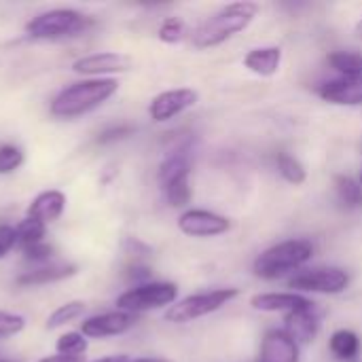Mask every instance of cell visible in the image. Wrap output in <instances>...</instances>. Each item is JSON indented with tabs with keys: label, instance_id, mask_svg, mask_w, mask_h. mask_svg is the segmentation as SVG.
Here are the masks:
<instances>
[{
	"label": "cell",
	"instance_id": "cell-1",
	"mask_svg": "<svg viewBox=\"0 0 362 362\" xmlns=\"http://www.w3.org/2000/svg\"><path fill=\"white\" fill-rule=\"evenodd\" d=\"M261 6L250 0H240L221 6L216 13L206 17L191 34V42L195 49H212L229 38L242 34L250 28V23L257 19Z\"/></svg>",
	"mask_w": 362,
	"mask_h": 362
},
{
	"label": "cell",
	"instance_id": "cell-2",
	"mask_svg": "<svg viewBox=\"0 0 362 362\" xmlns=\"http://www.w3.org/2000/svg\"><path fill=\"white\" fill-rule=\"evenodd\" d=\"M117 91H119L117 78H83L59 89L49 104V112L51 117L62 119V121L78 119L100 108Z\"/></svg>",
	"mask_w": 362,
	"mask_h": 362
},
{
	"label": "cell",
	"instance_id": "cell-3",
	"mask_svg": "<svg viewBox=\"0 0 362 362\" xmlns=\"http://www.w3.org/2000/svg\"><path fill=\"white\" fill-rule=\"evenodd\" d=\"M312 257H314V244L310 240L303 238L284 240L263 250L255 259L252 272L261 280H278L286 274L301 269L305 263L312 261Z\"/></svg>",
	"mask_w": 362,
	"mask_h": 362
},
{
	"label": "cell",
	"instance_id": "cell-4",
	"mask_svg": "<svg viewBox=\"0 0 362 362\" xmlns=\"http://www.w3.org/2000/svg\"><path fill=\"white\" fill-rule=\"evenodd\" d=\"M93 23V17L76 8H51L32 17L25 23V34L32 40H64L85 34Z\"/></svg>",
	"mask_w": 362,
	"mask_h": 362
},
{
	"label": "cell",
	"instance_id": "cell-5",
	"mask_svg": "<svg viewBox=\"0 0 362 362\" xmlns=\"http://www.w3.org/2000/svg\"><path fill=\"white\" fill-rule=\"evenodd\" d=\"M240 297V291L233 286L227 288H212L206 293H195L189 295L180 301H176L172 308L165 310V320L172 325H187L193 320H199L204 316H210L231 303L233 299Z\"/></svg>",
	"mask_w": 362,
	"mask_h": 362
},
{
	"label": "cell",
	"instance_id": "cell-6",
	"mask_svg": "<svg viewBox=\"0 0 362 362\" xmlns=\"http://www.w3.org/2000/svg\"><path fill=\"white\" fill-rule=\"evenodd\" d=\"M178 299V286L174 282H144L127 288L117 297V310L127 314H144L161 308H172Z\"/></svg>",
	"mask_w": 362,
	"mask_h": 362
},
{
	"label": "cell",
	"instance_id": "cell-7",
	"mask_svg": "<svg viewBox=\"0 0 362 362\" xmlns=\"http://www.w3.org/2000/svg\"><path fill=\"white\" fill-rule=\"evenodd\" d=\"M350 286V276L341 267H318L299 272L288 278L293 293H316V295H341Z\"/></svg>",
	"mask_w": 362,
	"mask_h": 362
},
{
	"label": "cell",
	"instance_id": "cell-8",
	"mask_svg": "<svg viewBox=\"0 0 362 362\" xmlns=\"http://www.w3.org/2000/svg\"><path fill=\"white\" fill-rule=\"evenodd\" d=\"M134 59L121 51H98L83 55L72 62V72L87 78H112V74H123L132 70Z\"/></svg>",
	"mask_w": 362,
	"mask_h": 362
},
{
	"label": "cell",
	"instance_id": "cell-9",
	"mask_svg": "<svg viewBox=\"0 0 362 362\" xmlns=\"http://www.w3.org/2000/svg\"><path fill=\"white\" fill-rule=\"evenodd\" d=\"M199 102V93L191 87H176L157 93L148 104V115L155 123H168Z\"/></svg>",
	"mask_w": 362,
	"mask_h": 362
},
{
	"label": "cell",
	"instance_id": "cell-10",
	"mask_svg": "<svg viewBox=\"0 0 362 362\" xmlns=\"http://www.w3.org/2000/svg\"><path fill=\"white\" fill-rule=\"evenodd\" d=\"M178 229L189 238H216L231 229V221L212 210L189 208L178 216Z\"/></svg>",
	"mask_w": 362,
	"mask_h": 362
},
{
	"label": "cell",
	"instance_id": "cell-11",
	"mask_svg": "<svg viewBox=\"0 0 362 362\" xmlns=\"http://www.w3.org/2000/svg\"><path fill=\"white\" fill-rule=\"evenodd\" d=\"M136 325V316L115 310V312H104L95 314L87 320L81 322V333L87 339H108V337H119L132 331Z\"/></svg>",
	"mask_w": 362,
	"mask_h": 362
},
{
	"label": "cell",
	"instance_id": "cell-12",
	"mask_svg": "<svg viewBox=\"0 0 362 362\" xmlns=\"http://www.w3.org/2000/svg\"><path fill=\"white\" fill-rule=\"evenodd\" d=\"M252 310L267 312V314H293V312H305L314 310L316 303L299 293H259L250 299Z\"/></svg>",
	"mask_w": 362,
	"mask_h": 362
},
{
	"label": "cell",
	"instance_id": "cell-13",
	"mask_svg": "<svg viewBox=\"0 0 362 362\" xmlns=\"http://www.w3.org/2000/svg\"><path fill=\"white\" fill-rule=\"evenodd\" d=\"M301 348L284 329H269L263 335L259 362H299Z\"/></svg>",
	"mask_w": 362,
	"mask_h": 362
},
{
	"label": "cell",
	"instance_id": "cell-14",
	"mask_svg": "<svg viewBox=\"0 0 362 362\" xmlns=\"http://www.w3.org/2000/svg\"><path fill=\"white\" fill-rule=\"evenodd\" d=\"M318 95L335 106H362V78H335L318 87Z\"/></svg>",
	"mask_w": 362,
	"mask_h": 362
},
{
	"label": "cell",
	"instance_id": "cell-15",
	"mask_svg": "<svg viewBox=\"0 0 362 362\" xmlns=\"http://www.w3.org/2000/svg\"><path fill=\"white\" fill-rule=\"evenodd\" d=\"M66 204H68V199H66V195L62 191L49 189V191L38 193L30 202V206L25 210V216L49 225V223H55L57 218H62V214L66 212Z\"/></svg>",
	"mask_w": 362,
	"mask_h": 362
},
{
	"label": "cell",
	"instance_id": "cell-16",
	"mask_svg": "<svg viewBox=\"0 0 362 362\" xmlns=\"http://www.w3.org/2000/svg\"><path fill=\"white\" fill-rule=\"evenodd\" d=\"M78 267L72 263H47L40 267H34L30 272H23L21 276H17L15 284L17 286H42V284H51V282H62L68 280L72 276H76Z\"/></svg>",
	"mask_w": 362,
	"mask_h": 362
},
{
	"label": "cell",
	"instance_id": "cell-17",
	"mask_svg": "<svg viewBox=\"0 0 362 362\" xmlns=\"http://www.w3.org/2000/svg\"><path fill=\"white\" fill-rule=\"evenodd\" d=\"M244 68L250 70L257 76L269 78L274 74H278L280 66H282V49L276 45H267V47H255L250 49L244 59H242Z\"/></svg>",
	"mask_w": 362,
	"mask_h": 362
},
{
	"label": "cell",
	"instance_id": "cell-18",
	"mask_svg": "<svg viewBox=\"0 0 362 362\" xmlns=\"http://www.w3.org/2000/svg\"><path fill=\"white\" fill-rule=\"evenodd\" d=\"M286 327L284 331L297 341V346H310L314 344L318 331H320V316L314 310H305V312H293V314H286L284 318Z\"/></svg>",
	"mask_w": 362,
	"mask_h": 362
},
{
	"label": "cell",
	"instance_id": "cell-19",
	"mask_svg": "<svg viewBox=\"0 0 362 362\" xmlns=\"http://www.w3.org/2000/svg\"><path fill=\"white\" fill-rule=\"evenodd\" d=\"M329 348H331V352H333V356L337 361H354L361 354V337L354 331L339 329V331H335L331 335Z\"/></svg>",
	"mask_w": 362,
	"mask_h": 362
},
{
	"label": "cell",
	"instance_id": "cell-20",
	"mask_svg": "<svg viewBox=\"0 0 362 362\" xmlns=\"http://www.w3.org/2000/svg\"><path fill=\"white\" fill-rule=\"evenodd\" d=\"M329 66L341 74V78H362V53L333 51L327 57Z\"/></svg>",
	"mask_w": 362,
	"mask_h": 362
},
{
	"label": "cell",
	"instance_id": "cell-21",
	"mask_svg": "<svg viewBox=\"0 0 362 362\" xmlns=\"http://www.w3.org/2000/svg\"><path fill=\"white\" fill-rule=\"evenodd\" d=\"M161 191L168 199V204L172 208H185L187 204H191L193 197V189H191V174L178 176L165 185H161Z\"/></svg>",
	"mask_w": 362,
	"mask_h": 362
},
{
	"label": "cell",
	"instance_id": "cell-22",
	"mask_svg": "<svg viewBox=\"0 0 362 362\" xmlns=\"http://www.w3.org/2000/svg\"><path fill=\"white\" fill-rule=\"evenodd\" d=\"M85 310H87L85 301H78V299H74V301H66V303H62L59 308H55V310L49 314V318H47V325H45V327H47L49 331L62 329V327H66V325H70V322L78 320V318L85 314Z\"/></svg>",
	"mask_w": 362,
	"mask_h": 362
},
{
	"label": "cell",
	"instance_id": "cell-23",
	"mask_svg": "<svg viewBox=\"0 0 362 362\" xmlns=\"http://www.w3.org/2000/svg\"><path fill=\"white\" fill-rule=\"evenodd\" d=\"M87 348H89V339L81 331L64 333L55 341V352L59 356H68V358H83Z\"/></svg>",
	"mask_w": 362,
	"mask_h": 362
},
{
	"label": "cell",
	"instance_id": "cell-24",
	"mask_svg": "<svg viewBox=\"0 0 362 362\" xmlns=\"http://www.w3.org/2000/svg\"><path fill=\"white\" fill-rule=\"evenodd\" d=\"M278 172L286 182H291L295 187H299V185H303L308 180L305 165L291 153H280L278 155Z\"/></svg>",
	"mask_w": 362,
	"mask_h": 362
},
{
	"label": "cell",
	"instance_id": "cell-25",
	"mask_svg": "<svg viewBox=\"0 0 362 362\" xmlns=\"http://www.w3.org/2000/svg\"><path fill=\"white\" fill-rule=\"evenodd\" d=\"M335 191L346 208H350V210L362 208V185L358 180H354L350 176H337Z\"/></svg>",
	"mask_w": 362,
	"mask_h": 362
},
{
	"label": "cell",
	"instance_id": "cell-26",
	"mask_svg": "<svg viewBox=\"0 0 362 362\" xmlns=\"http://www.w3.org/2000/svg\"><path fill=\"white\" fill-rule=\"evenodd\" d=\"M17 246L19 248H28V246H34V244H40L45 242V233H47V225L36 221V218H23L17 227Z\"/></svg>",
	"mask_w": 362,
	"mask_h": 362
},
{
	"label": "cell",
	"instance_id": "cell-27",
	"mask_svg": "<svg viewBox=\"0 0 362 362\" xmlns=\"http://www.w3.org/2000/svg\"><path fill=\"white\" fill-rule=\"evenodd\" d=\"M159 40L165 45H178L187 38V23L180 17H165L157 32Z\"/></svg>",
	"mask_w": 362,
	"mask_h": 362
},
{
	"label": "cell",
	"instance_id": "cell-28",
	"mask_svg": "<svg viewBox=\"0 0 362 362\" xmlns=\"http://www.w3.org/2000/svg\"><path fill=\"white\" fill-rule=\"evenodd\" d=\"M25 161V155L15 144H0V176L13 174Z\"/></svg>",
	"mask_w": 362,
	"mask_h": 362
},
{
	"label": "cell",
	"instance_id": "cell-29",
	"mask_svg": "<svg viewBox=\"0 0 362 362\" xmlns=\"http://www.w3.org/2000/svg\"><path fill=\"white\" fill-rule=\"evenodd\" d=\"M23 329H25V318L21 314H13V312L0 310V339L15 337Z\"/></svg>",
	"mask_w": 362,
	"mask_h": 362
},
{
	"label": "cell",
	"instance_id": "cell-30",
	"mask_svg": "<svg viewBox=\"0 0 362 362\" xmlns=\"http://www.w3.org/2000/svg\"><path fill=\"white\" fill-rule=\"evenodd\" d=\"M21 252H23V261L34 263L36 267H40V265L51 263V259H53V252H55V250H53V246H51V244L40 242V244H34V246L21 248Z\"/></svg>",
	"mask_w": 362,
	"mask_h": 362
},
{
	"label": "cell",
	"instance_id": "cell-31",
	"mask_svg": "<svg viewBox=\"0 0 362 362\" xmlns=\"http://www.w3.org/2000/svg\"><path fill=\"white\" fill-rule=\"evenodd\" d=\"M134 134V127L127 125V123H119V125H112V127H106L100 136H98V144H110V142H117V140H123L127 136Z\"/></svg>",
	"mask_w": 362,
	"mask_h": 362
},
{
	"label": "cell",
	"instance_id": "cell-32",
	"mask_svg": "<svg viewBox=\"0 0 362 362\" xmlns=\"http://www.w3.org/2000/svg\"><path fill=\"white\" fill-rule=\"evenodd\" d=\"M17 229L13 225H0V261L17 248Z\"/></svg>",
	"mask_w": 362,
	"mask_h": 362
},
{
	"label": "cell",
	"instance_id": "cell-33",
	"mask_svg": "<svg viewBox=\"0 0 362 362\" xmlns=\"http://www.w3.org/2000/svg\"><path fill=\"white\" fill-rule=\"evenodd\" d=\"M38 362H83V358H68V356H59V354H53V356H45Z\"/></svg>",
	"mask_w": 362,
	"mask_h": 362
},
{
	"label": "cell",
	"instance_id": "cell-34",
	"mask_svg": "<svg viewBox=\"0 0 362 362\" xmlns=\"http://www.w3.org/2000/svg\"><path fill=\"white\" fill-rule=\"evenodd\" d=\"M93 362H129V356L125 354H115V356H104V358H98Z\"/></svg>",
	"mask_w": 362,
	"mask_h": 362
},
{
	"label": "cell",
	"instance_id": "cell-35",
	"mask_svg": "<svg viewBox=\"0 0 362 362\" xmlns=\"http://www.w3.org/2000/svg\"><path fill=\"white\" fill-rule=\"evenodd\" d=\"M129 362H172V361H168V358H159V356H144V358H136V361H129Z\"/></svg>",
	"mask_w": 362,
	"mask_h": 362
},
{
	"label": "cell",
	"instance_id": "cell-36",
	"mask_svg": "<svg viewBox=\"0 0 362 362\" xmlns=\"http://www.w3.org/2000/svg\"><path fill=\"white\" fill-rule=\"evenodd\" d=\"M354 32H356L358 40H362V19H358V21H356V28H354Z\"/></svg>",
	"mask_w": 362,
	"mask_h": 362
},
{
	"label": "cell",
	"instance_id": "cell-37",
	"mask_svg": "<svg viewBox=\"0 0 362 362\" xmlns=\"http://www.w3.org/2000/svg\"><path fill=\"white\" fill-rule=\"evenodd\" d=\"M358 182H361V185H362V172H361V178H358Z\"/></svg>",
	"mask_w": 362,
	"mask_h": 362
},
{
	"label": "cell",
	"instance_id": "cell-38",
	"mask_svg": "<svg viewBox=\"0 0 362 362\" xmlns=\"http://www.w3.org/2000/svg\"><path fill=\"white\" fill-rule=\"evenodd\" d=\"M0 362H11V361H4V358H0Z\"/></svg>",
	"mask_w": 362,
	"mask_h": 362
}]
</instances>
